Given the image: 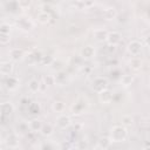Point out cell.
<instances>
[{"label":"cell","instance_id":"20","mask_svg":"<svg viewBox=\"0 0 150 150\" xmlns=\"http://www.w3.org/2000/svg\"><path fill=\"white\" fill-rule=\"evenodd\" d=\"M40 87H41V82L36 79H32L29 82H28V90L30 93H36L40 90Z\"/></svg>","mask_w":150,"mask_h":150},{"label":"cell","instance_id":"15","mask_svg":"<svg viewBox=\"0 0 150 150\" xmlns=\"http://www.w3.org/2000/svg\"><path fill=\"white\" fill-rule=\"evenodd\" d=\"M19 83H20L19 79L15 77V76H11V75H8V77L5 81V86H6V88L8 90H14L19 86Z\"/></svg>","mask_w":150,"mask_h":150},{"label":"cell","instance_id":"25","mask_svg":"<svg viewBox=\"0 0 150 150\" xmlns=\"http://www.w3.org/2000/svg\"><path fill=\"white\" fill-rule=\"evenodd\" d=\"M27 110L29 111L30 115H38V114L40 112L41 108H40V104H39V103H36V102H30V104L28 105Z\"/></svg>","mask_w":150,"mask_h":150},{"label":"cell","instance_id":"19","mask_svg":"<svg viewBox=\"0 0 150 150\" xmlns=\"http://www.w3.org/2000/svg\"><path fill=\"white\" fill-rule=\"evenodd\" d=\"M111 143H112V141H111V138L110 137H101L98 141H97V148H100V149H108L110 145H111Z\"/></svg>","mask_w":150,"mask_h":150},{"label":"cell","instance_id":"9","mask_svg":"<svg viewBox=\"0 0 150 150\" xmlns=\"http://www.w3.org/2000/svg\"><path fill=\"white\" fill-rule=\"evenodd\" d=\"M122 40V35L118 33V32H110L108 33V36H107V42L109 46H117Z\"/></svg>","mask_w":150,"mask_h":150},{"label":"cell","instance_id":"22","mask_svg":"<svg viewBox=\"0 0 150 150\" xmlns=\"http://www.w3.org/2000/svg\"><path fill=\"white\" fill-rule=\"evenodd\" d=\"M5 143H6V145H7L8 148H11V149H14V148H16V146H18L16 135H15V134H11V135H9V136L6 138Z\"/></svg>","mask_w":150,"mask_h":150},{"label":"cell","instance_id":"14","mask_svg":"<svg viewBox=\"0 0 150 150\" xmlns=\"http://www.w3.org/2000/svg\"><path fill=\"white\" fill-rule=\"evenodd\" d=\"M36 19H38V21H39L40 23H42V25H48V23H50V22L53 21V18H52L50 13L43 12V11H41V12L38 14Z\"/></svg>","mask_w":150,"mask_h":150},{"label":"cell","instance_id":"5","mask_svg":"<svg viewBox=\"0 0 150 150\" xmlns=\"http://www.w3.org/2000/svg\"><path fill=\"white\" fill-rule=\"evenodd\" d=\"M127 50L129 52V54H131L132 56H137L141 50H142V43L137 40H134V41H130L127 46Z\"/></svg>","mask_w":150,"mask_h":150},{"label":"cell","instance_id":"21","mask_svg":"<svg viewBox=\"0 0 150 150\" xmlns=\"http://www.w3.org/2000/svg\"><path fill=\"white\" fill-rule=\"evenodd\" d=\"M41 135L42 136H45V137H48V136H50V135H53V132H54V127L50 124V123H45L43 125H42V128H41Z\"/></svg>","mask_w":150,"mask_h":150},{"label":"cell","instance_id":"29","mask_svg":"<svg viewBox=\"0 0 150 150\" xmlns=\"http://www.w3.org/2000/svg\"><path fill=\"white\" fill-rule=\"evenodd\" d=\"M132 81H134L132 75H123V76L121 77V83H122L124 87L130 86V84L132 83Z\"/></svg>","mask_w":150,"mask_h":150},{"label":"cell","instance_id":"35","mask_svg":"<svg viewBox=\"0 0 150 150\" xmlns=\"http://www.w3.org/2000/svg\"><path fill=\"white\" fill-rule=\"evenodd\" d=\"M21 104H22V105H26V107L28 108V105L30 104V101H29L28 98H22V100H21Z\"/></svg>","mask_w":150,"mask_h":150},{"label":"cell","instance_id":"17","mask_svg":"<svg viewBox=\"0 0 150 150\" xmlns=\"http://www.w3.org/2000/svg\"><path fill=\"white\" fill-rule=\"evenodd\" d=\"M107 36H108V32L105 29H95L94 30V38L98 42L105 41L107 40Z\"/></svg>","mask_w":150,"mask_h":150},{"label":"cell","instance_id":"4","mask_svg":"<svg viewBox=\"0 0 150 150\" xmlns=\"http://www.w3.org/2000/svg\"><path fill=\"white\" fill-rule=\"evenodd\" d=\"M0 112H1V118L5 121V118L9 117L14 112V105L11 102H4L0 104Z\"/></svg>","mask_w":150,"mask_h":150},{"label":"cell","instance_id":"16","mask_svg":"<svg viewBox=\"0 0 150 150\" xmlns=\"http://www.w3.org/2000/svg\"><path fill=\"white\" fill-rule=\"evenodd\" d=\"M42 125H43V123L40 120H38V118H33L32 121L28 122V127H29V130L32 132H39V131H41Z\"/></svg>","mask_w":150,"mask_h":150},{"label":"cell","instance_id":"37","mask_svg":"<svg viewBox=\"0 0 150 150\" xmlns=\"http://www.w3.org/2000/svg\"><path fill=\"white\" fill-rule=\"evenodd\" d=\"M87 146H88V145H87V143H86L84 141H80V142H79V148H84V149H86Z\"/></svg>","mask_w":150,"mask_h":150},{"label":"cell","instance_id":"27","mask_svg":"<svg viewBox=\"0 0 150 150\" xmlns=\"http://www.w3.org/2000/svg\"><path fill=\"white\" fill-rule=\"evenodd\" d=\"M76 4L79 8H90L95 5V0H79Z\"/></svg>","mask_w":150,"mask_h":150},{"label":"cell","instance_id":"18","mask_svg":"<svg viewBox=\"0 0 150 150\" xmlns=\"http://www.w3.org/2000/svg\"><path fill=\"white\" fill-rule=\"evenodd\" d=\"M18 26H19L22 30L28 32V30H30V29L33 28V22H32L29 19H21V20L18 21Z\"/></svg>","mask_w":150,"mask_h":150},{"label":"cell","instance_id":"36","mask_svg":"<svg viewBox=\"0 0 150 150\" xmlns=\"http://www.w3.org/2000/svg\"><path fill=\"white\" fill-rule=\"evenodd\" d=\"M144 42H145V45H146L148 47H150V34H148V35L145 36V39H144Z\"/></svg>","mask_w":150,"mask_h":150},{"label":"cell","instance_id":"13","mask_svg":"<svg viewBox=\"0 0 150 150\" xmlns=\"http://www.w3.org/2000/svg\"><path fill=\"white\" fill-rule=\"evenodd\" d=\"M13 69H14V64L12 61H4L0 64V73L2 75H11Z\"/></svg>","mask_w":150,"mask_h":150},{"label":"cell","instance_id":"26","mask_svg":"<svg viewBox=\"0 0 150 150\" xmlns=\"http://www.w3.org/2000/svg\"><path fill=\"white\" fill-rule=\"evenodd\" d=\"M121 121H122V125H124L125 128H130L134 124V118L131 115H123Z\"/></svg>","mask_w":150,"mask_h":150},{"label":"cell","instance_id":"23","mask_svg":"<svg viewBox=\"0 0 150 150\" xmlns=\"http://www.w3.org/2000/svg\"><path fill=\"white\" fill-rule=\"evenodd\" d=\"M52 109H53L55 112H63L64 109H66V104H64V102H62V101H55V102L52 104Z\"/></svg>","mask_w":150,"mask_h":150},{"label":"cell","instance_id":"34","mask_svg":"<svg viewBox=\"0 0 150 150\" xmlns=\"http://www.w3.org/2000/svg\"><path fill=\"white\" fill-rule=\"evenodd\" d=\"M41 63L42 64H50V63H53V57L50 55H43V57L41 60Z\"/></svg>","mask_w":150,"mask_h":150},{"label":"cell","instance_id":"38","mask_svg":"<svg viewBox=\"0 0 150 150\" xmlns=\"http://www.w3.org/2000/svg\"><path fill=\"white\" fill-rule=\"evenodd\" d=\"M144 148H150V143H146V144L144 145Z\"/></svg>","mask_w":150,"mask_h":150},{"label":"cell","instance_id":"6","mask_svg":"<svg viewBox=\"0 0 150 150\" xmlns=\"http://www.w3.org/2000/svg\"><path fill=\"white\" fill-rule=\"evenodd\" d=\"M93 89L97 93L102 91L103 89L108 88V80L105 77H96L94 81H93V84H91Z\"/></svg>","mask_w":150,"mask_h":150},{"label":"cell","instance_id":"33","mask_svg":"<svg viewBox=\"0 0 150 150\" xmlns=\"http://www.w3.org/2000/svg\"><path fill=\"white\" fill-rule=\"evenodd\" d=\"M18 4L21 8H28L32 4V0H18Z\"/></svg>","mask_w":150,"mask_h":150},{"label":"cell","instance_id":"3","mask_svg":"<svg viewBox=\"0 0 150 150\" xmlns=\"http://www.w3.org/2000/svg\"><path fill=\"white\" fill-rule=\"evenodd\" d=\"M42 57H43V55H42V53H41L40 50H38V52H30V53H28V54L25 56L26 62H27V64H29V66H34L35 63L41 62Z\"/></svg>","mask_w":150,"mask_h":150},{"label":"cell","instance_id":"7","mask_svg":"<svg viewBox=\"0 0 150 150\" xmlns=\"http://www.w3.org/2000/svg\"><path fill=\"white\" fill-rule=\"evenodd\" d=\"M54 79H55V84L64 86L69 81V75H68V73L66 70H59L54 75Z\"/></svg>","mask_w":150,"mask_h":150},{"label":"cell","instance_id":"28","mask_svg":"<svg viewBox=\"0 0 150 150\" xmlns=\"http://www.w3.org/2000/svg\"><path fill=\"white\" fill-rule=\"evenodd\" d=\"M116 15H117V12H116V9L112 8V7L105 9V12H104V16H105L107 20H112V19L116 18Z\"/></svg>","mask_w":150,"mask_h":150},{"label":"cell","instance_id":"1","mask_svg":"<svg viewBox=\"0 0 150 150\" xmlns=\"http://www.w3.org/2000/svg\"><path fill=\"white\" fill-rule=\"evenodd\" d=\"M109 137L111 138L112 142H124L128 137V130L124 125H114L110 129V135Z\"/></svg>","mask_w":150,"mask_h":150},{"label":"cell","instance_id":"2","mask_svg":"<svg viewBox=\"0 0 150 150\" xmlns=\"http://www.w3.org/2000/svg\"><path fill=\"white\" fill-rule=\"evenodd\" d=\"M87 108H88V101L86 98H83V97H80L71 105V112L74 115H81V114L84 112V110Z\"/></svg>","mask_w":150,"mask_h":150},{"label":"cell","instance_id":"10","mask_svg":"<svg viewBox=\"0 0 150 150\" xmlns=\"http://www.w3.org/2000/svg\"><path fill=\"white\" fill-rule=\"evenodd\" d=\"M71 124V120L68 115H60L57 118H56V125L60 128V129H67L69 125Z\"/></svg>","mask_w":150,"mask_h":150},{"label":"cell","instance_id":"12","mask_svg":"<svg viewBox=\"0 0 150 150\" xmlns=\"http://www.w3.org/2000/svg\"><path fill=\"white\" fill-rule=\"evenodd\" d=\"M94 55H95V49L93 46H84L80 52V56L82 59H86V60L91 59Z\"/></svg>","mask_w":150,"mask_h":150},{"label":"cell","instance_id":"11","mask_svg":"<svg viewBox=\"0 0 150 150\" xmlns=\"http://www.w3.org/2000/svg\"><path fill=\"white\" fill-rule=\"evenodd\" d=\"M9 57L12 61H20L25 57V52L22 48H13L9 50Z\"/></svg>","mask_w":150,"mask_h":150},{"label":"cell","instance_id":"24","mask_svg":"<svg viewBox=\"0 0 150 150\" xmlns=\"http://www.w3.org/2000/svg\"><path fill=\"white\" fill-rule=\"evenodd\" d=\"M129 64H130V67H131L134 70H138V69H141V67H142V60H141L139 57H137V56H134V57L130 60Z\"/></svg>","mask_w":150,"mask_h":150},{"label":"cell","instance_id":"32","mask_svg":"<svg viewBox=\"0 0 150 150\" xmlns=\"http://www.w3.org/2000/svg\"><path fill=\"white\" fill-rule=\"evenodd\" d=\"M9 40H11L9 34H2V33H0V42L2 45H7L9 42Z\"/></svg>","mask_w":150,"mask_h":150},{"label":"cell","instance_id":"8","mask_svg":"<svg viewBox=\"0 0 150 150\" xmlns=\"http://www.w3.org/2000/svg\"><path fill=\"white\" fill-rule=\"evenodd\" d=\"M112 97H114V95H112L111 90H109L108 88H105L98 93V101L102 104H109L112 101Z\"/></svg>","mask_w":150,"mask_h":150},{"label":"cell","instance_id":"31","mask_svg":"<svg viewBox=\"0 0 150 150\" xmlns=\"http://www.w3.org/2000/svg\"><path fill=\"white\" fill-rule=\"evenodd\" d=\"M43 82H45L47 86H53V84H55L54 75H46V76L43 77Z\"/></svg>","mask_w":150,"mask_h":150},{"label":"cell","instance_id":"30","mask_svg":"<svg viewBox=\"0 0 150 150\" xmlns=\"http://www.w3.org/2000/svg\"><path fill=\"white\" fill-rule=\"evenodd\" d=\"M0 33L2 34H9L11 33V26L6 22H2L1 26H0Z\"/></svg>","mask_w":150,"mask_h":150}]
</instances>
